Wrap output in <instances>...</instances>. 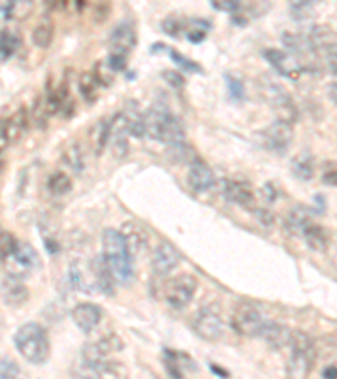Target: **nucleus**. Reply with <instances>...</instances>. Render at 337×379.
<instances>
[{"instance_id":"39","label":"nucleus","mask_w":337,"mask_h":379,"mask_svg":"<svg viewBox=\"0 0 337 379\" xmlns=\"http://www.w3.org/2000/svg\"><path fill=\"white\" fill-rule=\"evenodd\" d=\"M224 81H226V88H228L229 98H232L233 101H237V103L243 101L247 91H244V85L242 83V80H238L237 76L224 75Z\"/></svg>"},{"instance_id":"50","label":"nucleus","mask_w":337,"mask_h":379,"mask_svg":"<svg viewBox=\"0 0 337 379\" xmlns=\"http://www.w3.org/2000/svg\"><path fill=\"white\" fill-rule=\"evenodd\" d=\"M106 14H110V6H108V4H101V6L96 7V12H95L96 22H105L106 17H108V16H106Z\"/></svg>"},{"instance_id":"9","label":"nucleus","mask_w":337,"mask_h":379,"mask_svg":"<svg viewBox=\"0 0 337 379\" xmlns=\"http://www.w3.org/2000/svg\"><path fill=\"white\" fill-rule=\"evenodd\" d=\"M221 194L232 204L243 207V209L255 211V192H253L250 184L244 182V180L226 179L223 182Z\"/></svg>"},{"instance_id":"29","label":"nucleus","mask_w":337,"mask_h":379,"mask_svg":"<svg viewBox=\"0 0 337 379\" xmlns=\"http://www.w3.org/2000/svg\"><path fill=\"white\" fill-rule=\"evenodd\" d=\"M211 31V22L206 19H186L184 36L191 44H201L206 39L207 32Z\"/></svg>"},{"instance_id":"49","label":"nucleus","mask_w":337,"mask_h":379,"mask_svg":"<svg viewBox=\"0 0 337 379\" xmlns=\"http://www.w3.org/2000/svg\"><path fill=\"white\" fill-rule=\"evenodd\" d=\"M322 182L331 187H336L337 186V169H332V170H327V172H324V175H322Z\"/></svg>"},{"instance_id":"1","label":"nucleus","mask_w":337,"mask_h":379,"mask_svg":"<svg viewBox=\"0 0 337 379\" xmlns=\"http://www.w3.org/2000/svg\"><path fill=\"white\" fill-rule=\"evenodd\" d=\"M147 135L165 145L179 147L186 143L184 125L162 101H157L145 113Z\"/></svg>"},{"instance_id":"37","label":"nucleus","mask_w":337,"mask_h":379,"mask_svg":"<svg viewBox=\"0 0 337 379\" xmlns=\"http://www.w3.org/2000/svg\"><path fill=\"white\" fill-rule=\"evenodd\" d=\"M167 54L170 56V59L177 64L179 68L182 69V71H187V73H202V68L201 64H197L196 61H192V59H189L184 56V54L179 53V51H175L174 48H167Z\"/></svg>"},{"instance_id":"48","label":"nucleus","mask_w":337,"mask_h":379,"mask_svg":"<svg viewBox=\"0 0 337 379\" xmlns=\"http://www.w3.org/2000/svg\"><path fill=\"white\" fill-rule=\"evenodd\" d=\"M16 17V2H4L2 4V19L11 21Z\"/></svg>"},{"instance_id":"44","label":"nucleus","mask_w":337,"mask_h":379,"mask_svg":"<svg viewBox=\"0 0 337 379\" xmlns=\"http://www.w3.org/2000/svg\"><path fill=\"white\" fill-rule=\"evenodd\" d=\"M127 63H128V56H123V54H113V53H110L108 59H106V64H108V68L112 69L113 73L125 71V69H127Z\"/></svg>"},{"instance_id":"11","label":"nucleus","mask_w":337,"mask_h":379,"mask_svg":"<svg viewBox=\"0 0 337 379\" xmlns=\"http://www.w3.org/2000/svg\"><path fill=\"white\" fill-rule=\"evenodd\" d=\"M192 327L194 332H196L202 341L207 342H216L223 336V321H221L218 313L211 311V308H202L196 316V318H194Z\"/></svg>"},{"instance_id":"47","label":"nucleus","mask_w":337,"mask_h":379,"mask_svg":"<svg viewBox=\"0 0 337 379\" xmlns=\"http://www.w3.org/2000/svg\"><path fill=\"white\" fill-rule=\"evenodd\" d=\"M261 196L266 202H275L276 199H279V189H276L271 182L265 184L261 189Z\"/></svg>"},{"instance_id":"23","label":"nucleus","mask_w":337,"mask_h":379,"mask_svg":"<svg viewBox=\"0 0 337 379\" xmlns=\"http://www.w3.org/2000/svg\"><path fill=\"white\" fill-rule=\"evenodd\" d=\"M122 113L123 123H125L127 133H130L135 138H144L147 135V125H145V115H142L140 108L135 101H130L128 106Z\"/></svg>"},{"instance_id":"46","label":"nucleus","mask_w":337,"mask_h":379,"mask_svg":"<svg viewBox=\"0 0 337 379\" xmlns=\"http://www.w3.org/2000/svg\"><path fill=\"white\" fill-rule=\"evenodd\" d=\"M326 61L329 71L334 76H337V43L326 51Z\"/></svg>"},{"instance_id":"40","label":"nucleus","mask_w":337,"mask_h":379,"mask_svg":"<svg viewBox=\"0 0 337 379\" xmlns=\"http://www.w3.org/2000/svg\"><path fill=\"white\" fill-rule=\"evenodd\" d=\"M0 249H2V261L6 263L9 258H12L14 251H16V246H17V239L12 237L9 231H2V234H0Z\"/></svg>"},{"instance_id":"12","label":"nucleus","mask_w":337,"mask_h":379,"mask_svg":"<svg viewBox=\"0 0 337 379\" xmlns=\"http://www.w3.org/2000/svg\"><path fill=\"white\" fill-rule=\"evenodd\" d=\"M181 263V253L170 243H159L152 255V270L155 275L167 276Z\"/></svg>"},{"instance_id":"5","label":"nucleus","mask_w":337,"mask_h":379,"mask_svg":"<svg viewBox=\"0 0 337 379\" xmlns=\"http://www.w3.org/2000/svg\"><path fill=\"white\" fill-rule=\"evenodd\" d=\"M263 98L266 100V103L271 106L276 115V120L294 125L299 120V108L295 105V101L287 90L284 86H280L279 83L265 78V81L261 83Z\"/></svg>"},{"instance_id":"26","label":"nucleus","mask_w":337,"mask_h":379,"mask_svg":"<svg viewBox=\"0 0 337 379\" xmlns=\"http://www.w3.org/2000/svg\"><path fill=\"white\" fill-rule=\"evenodd\" d=\"M304 239H306L307 246L312 249V251L317 253H324L327 248H329V233H327L326 228H322L321 224L312 223L304 233Z\"/></svg>"},{"instance_id":"32","label":"nucleus","mask_w":337,"mask_h":379,"mask_svg":"<svg viewBox=\"0 0 337 379\" xmlns=\"http://www.w3.org/2000/svg\"><path fill=\"white\" fill-rule=\"evenodd\" d=\"M22 39L14 32L4 29L2 31V43H0V54H2V63L9 61L12 54L19 49Z\"/></svg>"},{"instance_id":"24","label":"nucleus","mask_w":337,"mask_h":379,"mask_svg":"<svg viewBox=\"0 0 337 379\" xmlns=\"http://www.w3.org/2000/svg\"><path fill=\"white\" fill-rule=\"evenodd\" d=\"M306 38L316 53H318L321 49L327 51L331 46L336 44V34L329 26H312L311 31L306 34Z\"/></svg>"},{"instance_id":"14","label":"nucleus","mask_w":337,"mask_h":379,"mask_svg":"<svg viewBox=\"0 0 337 379\" xmlns=\"http://www.w3.org/2000/svg\"><path fill=\"white\" fill-rule=\"evenodd\" d=\"M120 233H122L123 239H125L128 251L132 253L133 258L145 255L147 249H149L150 237L144 226L135 223V221H128V223H123Z\"/></svg>"},{"instance_id":"6","label":"nucleus","mask_w":337,"mask_h":379,"mask_svg":"<svg viewBox=\"0 0 337 379\" xmlns=\"http://www.w3.org/2000/svg\"><path fill=\"white\" fill-rule=\"evenodd\" d=\"M256 140L265 150L276 155H285L294 142V128L290 123L275 120L269 127L256 133Z\"/></svg>"},{"instance_id":"51","label":"nucleus","mask_w":337,"mask_h":379,"mask_svg":"<svg viewBox=\"0 0 337 379\" xmlns=\"http://www.w3.org/2000/svg\"><path fill=\"white\" fill-rule=\"evenodd\" d=\"M322 378L324 379H337V366H327L322 371Z\"/></svg>"},{"instance_id":"45","label":"nucleus","mask_w":337,"mask_h":379,"mask_svg":"<svg viewBox=\"0 0 337 379\" xmlns=\"http://www.w3.org/2000/svg\"><path fill=\"white\" fill-rule=\"evenodd\" d=\"M253 212H255L256 219L260 221V224L266 226V228L274 224L275 216H274V212L269 209V207H255V211H253Z\"/></svg>"},{"instance_id":"13","label":"nucleus","mask_w":337,"mask_h":379,"mask_svg":"<svg viewBox=\"0 0 337 379\" xmlns=\"http://www.w3.org/2000/svg\"><path fill=\"white\" fill-rule=\"evenodd\" d=\"M263 58L271 64V68L281 76L289 78V80H299L300 75L304 73V69L295 59L290 56L289 53L280 49H265L263 51Z\"/></svg>"},{"instance_id":"38","label":"nucleus","mask_w":337,"mask_h":379,"mask_svg":"<svg viewBox=\"0 0 337 379\" xmlns=\"http://www.w3.org/2000/svg\"><path fill=\"white\" fill-rule=\"evenodd\" d=\"M0 378L2 379H27L26 373L19 368V364L11 358H2V366H0Z\"/></svg>"},{"instance_id":"30","label":"nucleus","mask_w":337,"mask_h":379,"mask_svg":"<svg viewBox=\"0 0 337 379\" xmlns=\"http://www.w3.org/2000/svg\"><path fill=\"white\" fill-rule=\"evenodd\" d=\"M73 189V180L68 174L64 172H54L49 175L48 179V191L53 196H66L71 192Z\"/></svg>"},{"instance_id":"36","label":"nucleus","mask_w":337,"mask_h":379,"mask_svg":"<svg viewBox=\"0 0 337 379\" xmlns=\"http://www.w3.org/2000/svg\"><path fill=\"white\" fill-rule=\"evenodd\" d=\"M160 29L164 34L170 36V38H177V36L184 34L186 29V19H181L177 16H167L165 19L160 22Z\"/></svg>"},{"instance_id":"28","label":"nucleus","mask_w":337,"mask_h":379,"mask_svg":"<svg viewBox=\"0 0 337 379\" xmlns=\"http://www.w3.org/2000/svg\"><path fill=\"white\" fill-rule=\"evenodd\" d=\"M14 261L17 265L27 268V270H32V268H39V255L34 248L31 246L29 243L19 242L16 246V251H14Z\"/></svg>"},{"instance_id":"22","label":"nucleus","mask_w":337,"mask_h":379,"mask_svg":"<svg viewBox=\"0 0 337 379\" xmlns=\"http://www.w3.org/2000/svg\"><path fill=\"white\" fill-rule=\"evenodd\" d=\"M266 344H270L271 348L281 349L285 346H290V341H292V331H289L287 327L280 326V323L266 321L265 326L261 327L260 336Z\"/></svg>"},{"instance_id":"31","label":"nucleus","mask_w":337,"mask_h":379,"mask_svg":"<svg viewBox=\"0 0 337 379\" xmlns=\"http://www.w3.org/2000/svg\"><path fill=\"white\" fill-rule=\"evenodd\" d=\"M98 83H96L93 73H83L78 80V91L83 96V100L88 103H93L98 98Z\"/></svg>"},{"instance_id":"3","label":"nucleus","mask_w":337,"mask_h":379,"mask_svg":"<svg viewBox=\"0 0 337 379\" xmlns=\"http://www.w3.org/2000/svg\"><path fill=\"white\" fill-rule=\"evenodd\" d=\"M14 346L22 358L34 366H41L49 359V336L38 322H27L21 326L14 334Z\"/></svg>"},{"instance_id":"17","label":"nucleus","mask_w":337,"mask_h":379,"mask_svg":"<svg viewBox=\"0 0 337 379\" xmlns=\"http://www.w3.org/2000/svg\"><path fill=\"white\" fill-rule=\"evenodd\" d=\"M101 317H103V311L96 303L83 302L78 303L71 311V318L75 322V326L85 334H90L91 331L96 329Z\"/></svg>"},{"instance_id":"7","label":"nucleus","mask_w":337,"mask_h":379,"mask_svg":"<svg viewBox=\"0 0 337 379\" xmlns=\"http://www.w3.org/2000/svg\"><path fill=\"white\" fill-rule=\"evenodd\" d=\"M196 290L197 280L192 275L182 274L167 281L164 290V297L174 311H184L192 302Z\"/></svg>"},{"instance_id":"21","label":"nucleus","mask_w":337,"mask_h":379,"mask_svg":"<svg viewBox=\"0 0 337 379\" xmlns=\"http://www.w3.org/2000/svg\"><path fill=\"white\" fill-rule=\"evenodd\" d=\"M91 274H93V279H95V285L98 286V290L101 294L105 295H115V276L112 274V270H110L108 263L105 261L103 255L93 258V261H91Z\"/></svg>"},{"instance_id":"10","label":"nucleus","mask_w":337,"mask_h":379,"mask_svg":"<svg viewBox=\"0 0 337 379\" xmlns=\"http://www.w3.org/2000/svg\"><path fill=\"white\" fill-rule=\"evenodd\" d=\"M137 46V29L132 21H122L110 34V53L128 56Z\"/></svg>"},{"instance_id":"43","label":"nucleus","mask_w":337,"mask_h":379,"mask_svg":"<svg viewBox=\"0 0 337 379\" xmlns=\"http://www.w3.org/2000/svg\"><path fill=\"white\" fill-rule=\"evenodd\" d=\"M162 78L169 83V86H172L174 90H182L184 85H186V80L179 71H174V69H164Z\"/></svg>"},{"instance_id":"53","label":"nucleus","mask_w":337,"mask_h":379,"mask_svg":"<svg viewBox=\"0 0 337 379\" xmlns=\"http://www.w3.org/2000/svg\"><path fill=\"white\" fill-rule=\"evenodd\" d=\"M329 98L337 105V83H334V85H331V88H329Z\"/></svg>"},{"instance_id":"52","label":"nucleus","mask_w":337,"mask_h":379,"mask_svg":"<svg viewBox=\"0 0 337 379\" xmlns=\"http://www.w3.org/2000/svg\"><path fill=\"white\" fill-rule=\"evenodd\" d=\"M209 366H211V371L214 373V374H218V376H221V378H229V373L224 371V369L218 368V364H209Z\"/></svg>"},{"instance_id":"8","label":"nucleus","mask_w":337,"mask_h":379,"mask_svg":"<svg viewBox=\"0 0 337 379\" xmlns=\"http://www.w3.org/2000/svg\"><path fill=\"white\" fill-rule=\"evenodd\" d=\"M266 318L261 316L255 305L250 302L239 303L234 308L232 317V327L234 332H238L243 337H258L261 332V327L265 326Z\"/></svg>"},{"instance_id":"15","label":"nucleus","mask_w":337,"mask_h":379,"mask_svg":"<svg viewBox=\"0 0 337 379\" xmlns=\"http://www.w3.org/2000/svg\"><path fill=\"white\" fill-rule=\"evenodd\" d=\"M27 128H29V115L26 108H19L16 113L11 115L9 118L2 120V149L6 145L16 143L26 135Z\"/></svg>"},{"instance_id":"35","label":"nucleus","mask_w":337,"mask_h":379,"mask_svg":"<svg viewBox=\"0 0 337 379\" xmlns=\"http://www.w3.org/2000/svg\"><path fill=\"white\" fill-rule=\"evenodd\" d=\"M313 9H316V4L312 2V0H295L289 6V11H290V16H292L294 21H306L309 17L312 16Z\"/></svg>"},{"instance_id":"2","label":"nucleus","mask_w":337,"mask_h":379,"mask_svg":"<svg viewBox=\"0 0 337 379\" xmlns=\"http://www.w3.org/2000/svg\"><path fill=\"white\" fill-rule=\"evenodd\" d=\"M101 243H103V258L108 263L115 280L120 285L128 286L133 281L135 271H133V256L128 251L122 233L117 229L106 228L101 234Z\"/></svg>"},{"instance_id":"18","label":"nucleus","mask_w":337,"mask_h":379,"mask_svg":"<svg viewBox=\"0 0 337 379\" xmlns=\"http://www.w3.org/2000/svg\"><path fill=\"white\" fill-rule=\"evenodd\" d=\"M216 182L214 172H212L209 165L202 159H196L191 162L187 172V184L194 192H206L212 189Z\"/></svg>"},{"instance_id":"27","label":"nucleus","mask_w":337,"mask_h":379,"mask_svg":"<svg viewBox=\"0 0 337 379\" xmlns=\"http://www.w3.org/2000/svg\"><path fill=\"white\" fill-rule=\"evenodd\" d=\"M290 169H292V174L299 180H309L313 179V174H316V165H313V157L309 154V152H302V154L295 155L292 159V164H290Z\"/></svg>"},{"instance_id":"25","label":"nucleus","mask_w":337,"mask_h":379,"mask_svg":"<svg viewBox=\"0 0 337 379\" xmlns=\"http://www.w3.org/2000/svg\"><path fill=\"white\" fill-rule=\"evenodd\" d=\"M113 125H115V117L112 120L103 118L100 120V122L93 127V130H91V143H93V149L98 155L103 152L106 143L110 142V138L113 135Z\"/></svg>"},{"instance_id":"16","label":"nucleus","mask_w":337,"mask_h":379,"mask_svg":"<svg viewBox=\"0 0 337 379\" xmlns=\"http://www.w3.org/2000/svg\"><path fill=\"white\" fill-rule=\"evenodd\" d=\"M2 300L7 307H21L29 300V289L19 276L14 274L4 275L2 279Z\"/></svg>"},{"instance_id":"42","label":"nucleus","mask_w":337,"mask_h":379,"mask_svg":"<svg viewBox=\"0 0 337 379\" xmlns=\"http://www.w3.org/2000/svg\"><path fill=\"white\" fill-rule=\"evenodd\" d=\"M211 6L212 9H216V11L229 12V14H233V16L243 12L244 7H247L243 2H238V0H212Z\"/></svg>"},{"instance_id":"54","label":"nucleus","mask_w":337,"mask_h":379,"mask_svg":"<svg viewBox=\"0 0 337 379\" xmlns=\"http://www.w3.org/2000/svg\"><path fill=\"white\" fill-rule=\"evenodd\" d=\"M46 248H48L51 253H56L58 249H59L58 243H56V242H53V239H48V242H46Z\"/></svg>"},{"instance_id":"33","label":"nucleus","mask_w":337,"mask_h":379,"mask_svg":"<svg viewBox=\"0 0 337 379\" xmlns=\"http://www.w3.org/2000/svg\"><path fill=\"white\" fill-rule=\"evenodd\" d=\"M63 159L75 172H81V170L85 169V157H83V150L80 149L78 143H73V145H69L68 149L64 150Z\"/></svg>"},{"instance_id":"20","label":"nucleus","mask_w":337,"mask_h":379,"mask_svg":"<svg viewBox=\"0 0 337 379\" xmlns=\"http://www.w3.org/2000/svg\"><path fill=\"white\" fill-rule=\"evenodd\" d=\"M311 224V209L306 206H294L284 219V228L292 237H304V233Z\"/></svg>"},{"instance_id":"19","label":"nucleus","mask_w":337,"mask_h":379,"mask_svg":"<svg viewBox=\"0 0 337 379\" xmlns=\"http://www.w3.org/2000/svg\"><path fill=\"white\" fill-rule=\"evenodd\" d=\"M164 364L170 379H186V371H194L197 364L187 354L164 349Z\"/></svg>"},{"instance_id":"34","label":"nucleus","mask_w":337,"mask_h":379,"mask_svg":"<svg viewBox=\"0 0 337 379\" xmlns=\"http://www.w3.org/2000/svg\"><path fill=\"white\" fill-rule=\"evenodd\" d=\"M54 38V27L51 24H39L32 31V44L38 48H49Z\"/></svg>"},{"instance_id":"4","label":"nucleus","mask_w":337,"mask_h":379,"mask_svg":"<svg viewBox=\"0 0 337 379\" xmlns=\"http://www.w3.org/2000/svg\"><path fill=\"white\" fill-rule=\"evenodd\" d=\"M290 348H292V355H290L287 363V378L289 379H307L311 376L313 363L317 359L316 344L302 331H292V341H290Z\"/></svg>"},{"instance_id":"41","label":"nucleus","mask_w":337,"mask_h":379,"mask_svg":"<svg viewBox=\"0 0 337 379\" xmlns=\"http://www.w3.org/2000/svg\"><path fill=\"white\" fill-rule=\"evenodd\" d=\"M93 76L96 83H98V86H110L113 81V71L108 68V64H103V63H96L95 64V69L93 71Z\"/></svg>"}]
</instances>
